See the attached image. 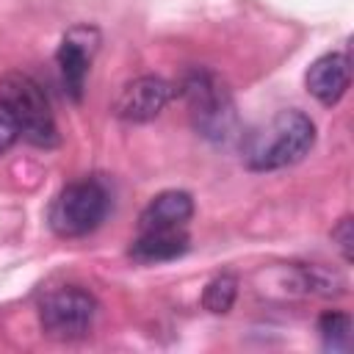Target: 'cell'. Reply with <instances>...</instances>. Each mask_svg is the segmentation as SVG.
I'll return each mask as SVG.
<instances>
[{
	"label": "cell",
	"instance_id": "5",
	"mask_svg": "<svg viewBox=\"0 0 354 354\" xmlns=\"http://www.w3.org/2000/svg\"><path fill=\"white\" fill-rule=\"evenodd\" d=\"M94 318H97V299L77 285L50 290L39 307V324L44 335L64 343L86 337L94 326Z\"/></svg>",
	"mask_w": 354,
	"mask_h": 354
},
{
	"label": "cell",
	"instance_id": "9",
	"mask_svg": "<svg viewBox=\"0 0 354 354\" xmlns=\"http://www.w3.org/2000/svg\"><path fill=\"white\" fill-rule=\"evenodd\" d=\"M194 216V199L185 191H160L138 216V230H185Z\"/></svg>",
	"mask_w": 354,
	"mask_h": 354
},
{
	"label": "cell",
	"instance_id": "3",
	"mask_svg": "<svg viewBox=\"0 0 354 354\" xmlns=\"http://www.w3.org/2000/svg\"><path fill=\"white\" fill-rule=\"evenodd\" d=\"M108 191L97 180H75L58 191L50 205V230L58 238H80L94 232L108 216Z\"/></svg>",
	"mask_w": 354,
	"mask_h": 354
},
{
	"label": "cell",
	"instance_id": "8",
	"mask_svg": "<svg viewBox=\"0 0 354 354\" xmlns=\"http://www.w3.org/2000/svg\"><path fill=\"white\" fill-rule=\"evenodd\" d=\"M351 83V61L348 53H326L315 58L304 75L307 91L321 102V105H337L343 94L348 91Z\"/></svg>",
	"mask_w": 354,
	"mask_h": 354
},
{
	"label": "cell",
	"instance_id": "4",
	"mask_svg": "<svg viewBox=\"0 0 354 354\" xmlns=\"http://www.w3.org/2000/svg\"><path fill=\"white\" fill-rule=\"evenodd\" d=\"M0 100L14 111L25 141H30L33 147H44V149L58 144V127H55L50 102L41 86L30 75L8 72L0 80Z\"/></svg>",
	"mask_w": 354,
	"mask_h": 354
},
{
	"label": "cell",
	"instance_id": "12",
	"mask_svg": "<svg viewBox=\"0 0 354 354\" xmlns=\"http://www.w3.org/2000/svg\"><path fill=\"white\" fill-rule=\"evenodd\" d=\"M318 335L324 348L329 351H346L351 343V318L340 310H326L318 318Z\"/></svg>",
	"mask_w": 354,
	"mask_h": 354
},
{
	"label": "cell",
	"instance_id": "7",
	"mask_svg": "<svg viewBox=\"0 0 354 354\" xmlns=\"http://www.w3.org/2000/svg\"><path fill=\"white\" fill-rule=\"evenodd\" d=\"M171 97H174L171 83H166L163 77H155V75H141L122 86V91L113 102V113L130 124L152 122L169 105Z\"/></svg>",
	"mask_w": 354,
	"mask_h": 354
},
{
	"label": "cell",
	"instance_id": "2",
	"mask_svg": "<svg viewBox=\"0 0 354 354\" xmlns=\"http://www.w3.org/2000/svg\"><path fill=\"white\" fill-rule=\"evenodd\" d=\"M180 91L188 102L194 127L205 138H210L216 144H227L238 136L235 102L230 97V88L224 86V80L216 72H210V69L188 72Z\"/></svg>",
	"mask_w": 354,
	"mask_h": 354
},
{
	"label": "cell",
	"instance_id": "1",
	"mask_svg": "<svg viewBox=\"0 0 354 354\" xmlns=\"http://www.w3.org/2000/svg\"><path fill=\"white\" fill-rule=\"evenodd\" d=\"M315 144V122L296 108L277 111L263 127L249 133L243 160L254 171H274L299 163Z\"/></svg>",
	"mask_w": 354,
	"mask_h": 354
},
{
	"label": "cell",
	"instance_id": "6",
	"mask_svg": "<svg viewBox=\"0 0 354 354\" xmlns=\"http://www.w3.org/2000/svg\"><path fill=\"white\" fill-rule=\"evenodd\" d=\"M100 47V33L97 28L91 25H77L72 28L58 53H55V64H58V72H61V83L66 88V94L77 102L83 97V86H86V75H88V66H91V58Z\"/></svg>",
	"mask_w": 354,
	"mask_h": 354
},
{
	"label": "cell",
	"instance_id": "13",
	"mask_svg": "<svg viewBox=\"0 0 354 354\" xmlns=\"http://www.w3.org/2000/svg\"><path fill=\"white\" fill-rule=\"evenodd\" d=\"M19 138H22V127L14 116V111L0 100V155H6Z\"/></svg>",
	"mask_w": 354,
	"mask_h": 354
},
{
	"label": "cell",
	"instance_id": "11",
	"mask_svg": "<svg viewBox=\"0 0 354 354\" xmlns=\"http://www.w3.org/2000/svg\"><path fill=\"white\" fill-rule=\"evenodd\" d=\"M235 299H238V279H235L232 274H218V277H213V279L205 285V290H202V307H205L207 313H213V315L230 313L232 304H235Z\"/></svg>",
	"mask_w": 354,
	"mask_h": 354
},
{
	"label": "cell",
	"instance_id": "14",
	"mask_svg": "<svg viewBox=\"0 0 354 354\" xmlns=\"http://www.w3.org/2000/svg\"><path fill=\"white\" fill-rule=\"evenodd\" d=\"M332 241H335V246L340 249L343 260L351 263V257H354V249H351V243H354V232H351V218H348V216H343V218L337 221V227L332 230Z\"/></svg>",
	"mask_w": 354,
	"mask_h": 354
},
{
	"label": "cell",
	"instance_id": "10",
	"mask_svg": "<svg viewBox=\"0 0 354 354\" xmlns=\"http://www.w3.org/2000/svg\"><path fill=\"white\" fill-rule=\"evenodd\" d=\"M188 252L185 230H138V238L130 243V257L136 263H166Z\"/></svg>",
	"mask_w": 354,
	"mask_h": 354
}]
</instances>
